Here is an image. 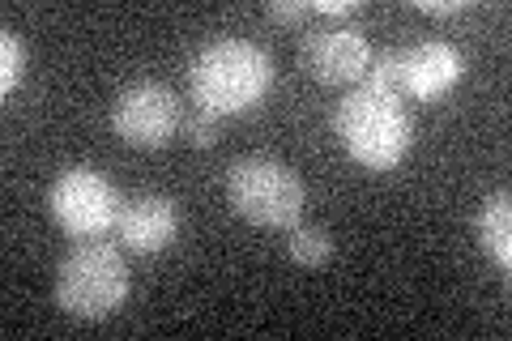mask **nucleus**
<instances>
[{"instance_id":"39448f33","label":"nucleus","mask_w":512,"mask_h":341,"mask_svg":"<svg viewBox=\"0 0 512 341\" xmlns=\"http://www.w3.org/2000/svg\"><path fill=\"white\" fill-rule=\"evenodd\" d=\"M47 209L64 235L73 239H103L116 231L120 222V192L94 167H64L52 184H47Z\"/></svg>"},{"instance_id":"1a4fd4ad","label":"nucleus","mask_w":512,"mask_h":341,"mask_svg":"<svg viewBox=\"0 0 512 341\" xmlns=\"http://www.w3.org/2000/svg\"><path fill=\"white\" fill-rule=\"evenodd\" d=\"M402 56H406V99L436 103L457 86L461 77H466V56H461L453 43H444V39L406 47Z\"/></svg>"},{"instance_id":"9d476101","label":"nucleus","mask_w":512,"mask_h":341,"mask_svg":"<svg viewBox=\"0 0 512 341\" xmlns=\"http://www.w3.org/2000/svg\"><path fill=\"white\" fill-rule=\"evenodd\" d=\"M478 248H483V256L495 265V269H512V197L500 188L491 192V197L483 201V209H478Z\"/></svg>"},{"instance_id":"423d86ee","label":"nucleus","mask_w":512,"mask_h":341,"mask_svg":"<svg viewBox=\"0 0 512 341\" xmlns=\"http://www.w3.org/2000/svg\"><path fill=\"white\" fill-rule=\"evenodd\" d=\"M180 124H184L180 94L154 77L128 81L116 94V103H111V128L133 150H163V145L180 137Z\"/></svg>"},{"instance_id":"20e7f679","label":"nucleus","mask_w":512,"mask_h":341,"mask_svg":"<svg viewBox=\"0 0 512 341\" xmlns=\"http://www.w3.org/2000/svg\"><path fill=\"white\" fill-rule=\"evenodd\" d=\"M56 307L73 320H107L128 299V265L116 243L77 239L56 269Z\"/></svg>"},{"instance_id":"f8f14e48","label":"nucleus","mask_w":512,"mask_h":341,"mask_svg":"<svg viewBox=\"0 0 512 341\" xmlns=\"http://www.w3.org/2000/svg\"><path fill=\"white\" fill-rule=\"evenodd\" d=\"M26 43L13 30H0V94H13L26 81Z\"/></svg>"},{"instance_id":"0eeeda50","label":"nucleus","mask_w":512,"mask_h":341,"mask_svg":"<svg viewBox=\"0 0 512 341\" xmlns=\"http://www.w3.org/2000/svg\"><path fill=\"white\" fill-rule=\"evenodd\" d=\"M372 43L359 26L333 22L303 30V64L320 86H359L372 69Z\"/></svg>"},{"instance_id":"f3484780","label":"nucleus","mask_w":512,"mask_h":341,"mask_svg":"<svg viewBox=\"0 0 512 341\" xmlns=\"http://www.w3.org/2000/svg\"><path fill=\"white\" fill-rule=\"evenodd\" d=\"M466 9L470 0H419V13H427V18H457Z\"/></svg>"},{"instance_id":"2eb2a0df","label":"nucleus","mask_w":512,"mask_h":341,"mask_svg":"<svg viewBox=\"0 0 512 341\" xmlns=\"http://www.w3.org/2000/svg\"><path fill=\"white\" fill-rule=\"evenodd\" d=\"M265 18L278 22V26H303L312 18V0H269Z\"/></svg>"},{"instance_id":"f03ea898","label":"nucleus","mask_w":512,"mask_h":341,"mask_svg":"<svg viewBox=\"0 0 512 341\" xmlns=\"http://www.w3.org/2000/svg\"><path fill=\"white\" fill-rule=\"evenodd\" d=\"M333 133L342 150L363 171H393L414 145V120L406 111V99L372 90L367 81L350 86L333 111Z\"/></svg>"},{"instance_id":"9b49d317","label":"nucleus","mask_w":512,"mask_h":341,"mask_svg":"<svg viewBox=\"0 0 512 341\" xmlns=\"http://www.w3.org/2000/svg\"><path fill=\"white\" fill-rule=\"evenodd\" d=\"M286 256H291L295 265H303V269L329 265V261H333V235L325 231V226L299 222V226H291V231H286Z\"/></svg>"},{"instance_id":"ddd939ff","label":"nucleus","mask_w":512,"mask_h":341,"mask_svg":"<svg viewBox=\"0 0 512 341\" xmlns=\"http://www.w3.org/2000/svg\"><path fill=\"white\" fill-rule=\"evenodd\" d=\"M363 81L372 90H384V94H397V99H406V56L402 52H380V56H372V69H367Z\"/></svg>"},{"instance_id":"4468645a","label":"nucleus","mask_w":512,"mask_h":341,"mask_svg":"<svg viewBox=\"0 0 512 341\" xmlns=\"http://www.w3.org/2000/svg\"><path fill=\"white\" fill-rule=\"evenodd\" d=\"M180 137L192 145V150H210L218 141V116H210V111H192V116H184V124H180Z\"/></svg>"},{"instance_id":"7ed1b4c3","label":"nucleus","mask_w":512,"mask_h":341,"mask_svg":"<svg viewBox=\"0 0 512 341\" xmlns=\"http://www.w3.org/2000/svg\"><path fill=\"white\" fill-rule=\"evenodd\" d=\"M227 205L256 231H291L303 222L308 188L291 162L274 154H244L227 167Z\"/></svg>"},{"instance_id":"dca6fc26","label":"nucleus","mask_w":512,"mask_h":341,"mask_svg":"<svg viewBox=\"0 0 512 341\" xmlns=\"http://www.w3.org/2000/svg\"><path fill=\"white\" fill-rule=\"evenodd\" d=\"M363 13V0H312V18H325V22H346Z\"/></svg>"},{"instance_id":"f257e3e1","label":"nucleus","mask_w":512,"mask_h":341,"mask_svg":"<svg viewBox=\"0 0 512 341\" xmlns=\"http://www.w3.org/2000/svg\"><path fill=\"white\" fill-rule=\"evenodd\" d=\"M274 86V60L252 39H210L188 64V90L197 111L239 116Z\"/></svg>"},{"instance_id":"6e6552de","label":"nucleus","mask_w":512,"mask_h":341,"mask_svg":"<svg viewBox=\"0 0 512 341\" xmlns=\"http://www.w3.org/2000/svg\"><path fill=\"white\" fill-rule=\"evenodd\" d=\"M120 248L137 256H154L180 235V205L167 192H141V197L124 201L120 222H116Z\"/></svg>"}]
</instances>
